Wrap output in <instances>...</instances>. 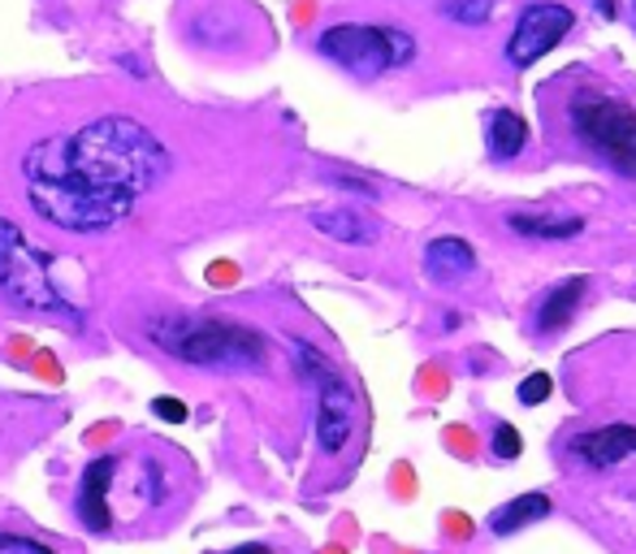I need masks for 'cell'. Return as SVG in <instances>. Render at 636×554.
Listing matches in <instances>:
<instances>
[{
	"label": "cell",
	"mask_w": 636,
	"mask_h": 554,
	"mask_svg": "<svg viewBox=\"0 0 636 554\" xmlns=\"http://www.w3.org/2000/svg\"><path fill=\"white\" fill-rule=\"evenodd\" d=\"M169 165V147L143 121L109 113L74 134L39 139L22 160V178L43 221L69 234H100L122 226Z\"/></svg>",
	"instance_id": "obj_1"
},
{
	"label": "cell",
	"mask_w": 636,
	"mask_h": 554,
	"mask_svg": "<svg viewBox=\"0 0 636 554\" xmlns=\"http://www.w3.org/2000/svg\"><path fill=\"white\" fill-rule=\"evenodd\" d=\"M143 334L174 360L195 369H221V373H256L269 364L265 334L221 321V317H195V312H156L148 317Z\"/></svg>",
	"instance_id": "obj_2"
},
{
	"label": "cell",
	"mask_w": 636,
	"mask_h": 554,
	"mask_svg": "<svg viewBox=\"0 0 636 554\" xmlns=\"http://www.w3.org/2000/svg\"><path fill=\"white\" fill-rule=\"evenodd\" d=\"M576 139L615 173L636 178V108L607 91H576L568 104Z\"/></svg>",
	"instance_id": "obj_3"
},
{
	"label": "cell",
	"mask_w": 636,
	"mask_h": 554,
	"mask_svg": "<svg viewBox=\"0 0 636 554\" xmlns=\"http://www.w3.org/2000/svg\"><path fill=\"white\" fill-rule=\"evenodd\" d=\"M320 56H329L333 65L359 74V78H377L385 69H398L416 56V39L398 26H359V22H342L320 30L317 39Z\"/></svg>",
	"instance_id": "obj_4"
},
{
	"label": "cell",
	"mask_w": 636,
	"mask_h": 554,
	"mask_svg": "<svg viewBox=\"0 0 636 554\" xmlns=\"http://www.w3.org/2000/svg\"><path fill=\"white\" fill-rule=\"evenodd\" d=\"M0 295L26 312H65L48 260L9 217H0Z\"/></svg>",
	"instance_id": "obj_5"
},
{
	"label": "cell",
	"mask_w": 636,
	"mask_h": 554,
	"mask_svg": "<svg viewBox=\"0 0 636 554\" xmlns=\"http://www.w3.org/2000/svg\"><path fill=\"white\" fill-rule=\"evenodd\" d=\"M576 26V13L568 4H555V0H537L520 13L511 39H507V61L516 69H529L537 65L546 52H555L563 43V35Z\"/></svg>",
	"instance_id": "obj_6"
},
{
	"label": "cell",
	"mask_w": 636,
	"mask_h": 554,
	"mask_svg": "<svg viewBox=\"0 0 636 554\" xmlns=\"http://www.w3.org/2000/svg\"><path fill=\"white\" fill-rule=\"evenodd\" d=\"M317 390V442L325 455H338L351 442L355 429V390L342 382V373L329 364L308 382Z\"/></svg>",
	"instance_id": "obj_7"
},
{
	"label": "cell",
	"mask_w": 636,
	"mask_h": 554,
	"mask_svg": "<svg viewBox=\"0 0 636 554\" xmlns=\"http://www.w3.org/2000/svg\"><path fill=\"white\" fill-rule=\"evenodd\" d=\"M572 460H581L585 468H615L624 464L628 455H636V429L633 425H602V429H589V434H576L568 442Z\"/></svg>",
	"instance_id": "obj_8"
},
{
	"label": "cell",
	"mask_w": 636,
	"mask_h": 554,
	"mask_svg": "<svg viewBox=\"0 0 636 554\" xmlns=\"http://www.w3.org/2000/svg\"><path fill=\"white\" fill-rule=\"evenodd\" d=\"M113 473H117V460H113V455L91 460L87 473H82L74 512H78V520H82L91 533H104V529L113 525V512H109V481H113Z\"/></svg>",
	"instance_id": "obj_9"
},
{
	"label": "cell",
	"mask_w": 636,
	"mask_h": 554,
	"mask_svg": "<svg viewBox=\"0 0 636 554\" xmlns=\"http://www.w3.org/2000/svg\"><path fill=\"white\" fill-rule=\"evenodd\" d=\"M585 295H589V278L585 273H576V278H563L559 286H550L546 295H542V308H537V334H563L572 321H576V312H581V304H585Z\"/></svg>",
	"instance_id": "obj_10"
},
{
	"label": "cell",
	"mask_w": 636,
	"mask_h": 554,
	"mask_svg": "<svg viewBox=\"0 0 636 554\" xmlns=\"http://www.w3.org/2000/svg\"><path fill=\"white\" fill-rule=\"evenodd\" d=\"M472 269H476V252L459 234H442L424 247V273L433 282H463Z\"/></svg>",
	"instance_id": "obj_11"
},
{
	"label": "cell",
	"mask_w": 636,
	"mask_h": 554,
	"mask_svg": "<svg viewBox=\"0 0 636 554\" xmlns=\"http://www.w3.org/2000/svg\"><path fill=\"white\" fill-rule=\"evenodd\" d=\"M308 221L317 226L325 239L346 243V247H368L381 234V226L368 212H359V208H313Z\"/></svg>",
	"instance_id": "obj_12"
},
{
	"label": "cell",
	"mask_w": 636,
	"mask_h": 554,
	"mask_svg": "<svg viewBox=\"0 0 636 554\" xmlns=\"http://www.w3.org/2000/svg\"><path fill=\"white\" fill-rule=\"evenodd\" d=\"M529 143V121L516 108H489L485 113V147L494 160H516Z\"/></svg>",
	"instance_id": "obj_13"
},
{
	"label": "cell",
	"mask_w": 636,
	"mask_h": 554,
	"mask_svg": "<svg viewBox=\"0 0 636 554\" xmlns=\"http://www.w3.org/2000/svg\"><path fill=\"white\" fill-rule=\"evenodd\" d=\"M550 499L542 494V490H533V494H520V499H511L507 507H498L494 516H489V529L498 533V538H511V533H524L529 525H537V520H546L550 516Z\"/></svg>",
	"instance_id": "obj_14"
},
{
	"label": "cell",
	"mask_w": 636,
	"mask_h": 554,
	"mask_svg": "<svg viewBox=\"0 0 636 554\" xmlns=\"http://www.w3.org/2000/svg\"><path fill=\"white\" fill-rule=\"evenodd\" d=\"M507 226L520 234V239H533V243H568L585 230L581 217H542V212H511Z\"/></svg>",
	"instance_id": "obj_15"
},
{
	"label": "cell",
	"mask_w": 636,
	"mask_h": 554,
	"mask_svg": "<svg viewBox=\"0 0 636 554\" xmlns=\"http://www.w3.org/2000/svg\"><path fill=\"white\" fill-rule=\"evenodd\" d=\"M442 13L450 22H463V26H485L494 17V0H446Z\"/></svg>",
	"instance_id": "obj_16"
},
{
	"label": "cell",
	"mask_w": 636,
	"mask_h": 554,
	"mask_svg": "<svg viewBox=\"0 0 636 554\" xmlns=\"http://www.w3.org/2000/svg\"><path fill=\"white\" fill-rule=\"evenodd\" d=\"M555 395V382H550V373H529L524 382H520V390H516V399L524 403V408H537V403H546Z\"/></svg>",
	"instance_id": "obj_17"
},
{
	"label": "cell",
	"mask_w": 636,
	"mask_h": 554,
	"mask_svg": "<svg viewBox=\"0 0 636 554\" xmlns=\"http://www.w3.org/2000/svg\"><path fill=\"white\" fill-rule=\"evenodd\" d=\"M139 494H143L148 503H165V499H169V481H165V468H161L156 460L143 464V486H139Z\"/></svg>",
	"instance_id": "obj_18"
},
{
	"label": "cell",
	"mask_w": 636,
	"mask_h": 554,
	"mask_svg": "<svg viewBox=\"0 0 636 554\" xmlns=\"http://www.w3.org/2000/svg\"><path fill=\"white\" fill-rule=\"evenodd\" d=\"M520 451H524L520 429H516V425H498V429H494V455H498V460H520Z\"/></svg>",
	"instance_id": "obj_19"
},
{
	"label": "cell",
	"mask_w": 636,
	"mask_h": 554,
	"mask_svg": "<svg viewBox=\"0 0 636 554\" xmlns=\"http://www.w3.org/2000/svg\"><path fill=\"white\" fill-rule=\"evenodd\" d=\"M0 554H56L52 546L35 542V538H22V533H0Z\"/></svg>",
	"instance_id": "obj_20"
},
{
	"label": "cell",
	"mask_w": 636,
	"mask_h": 554,
	"mask_svg": "<svg viewBox=\"0 0 636 554\" xmlns=\"http://www.w3.org/2000/svg\"><path fill=\"white\" fill-rule=\"evenodd\" d=\"M152 412H156L161 421H174V425H182V421H187V408H182L178 399H152Z\"/></svg>",
	"instance_id": "obj_21"
},
{
	"label": "cell",
	"mask_w": 636,
	"mask_h": 554,
	"mask_svg": "<svg viewBox=\"0 0 636 554\" xmlns=\"http://www.w3.org/2000/svg\"><path fill=\"white\" fill-rule=\"evenodd\" d=\"M338 186H351V191H359V195H377V186L372 182H364V178H346V173H329Z\"/></svg>",
	"instance_id": "obj_22"
},
{
	"label": "cell",
	"mask_w": 636,
	"mask_h": 554,
	"mask_svg": "<svg viewBox=\"0 0 636 554\" xmlns=\"http://www.w3.org/2000/svg\"><path fill=\"white\" fill-rule=\"evenodd\" d=\"M594 4H598V13H602V17H615V13H620V4H615V0H594Z\"/></svg>",
	"instance_id": "obj_23"
},
{
	"label": "cell",
	"mask_w": 636,
	"mask_h": 554,
	"mask_svg": "<svg viewBox=\"0 0 636 554\" xmlns=\"http://www.w3.org/2000/svg\"><path fill=\"white\" fill-rule=\"evenodd\" d=\"M230 554H274V551H269V546H260V542H256V546H239V551H230Z\"/></svg>",
	"instance_id": "obj_24"
}]
</instances>
